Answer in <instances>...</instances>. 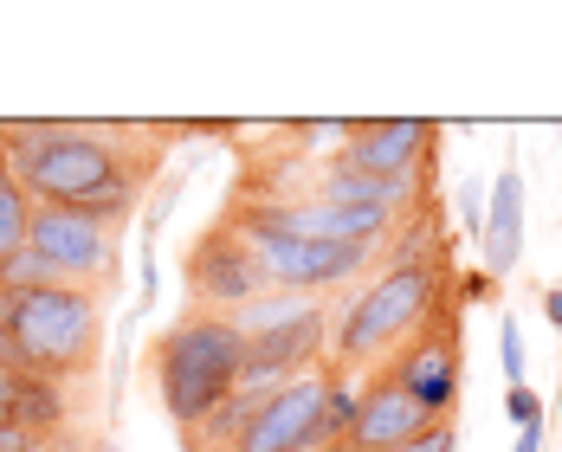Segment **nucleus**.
Returning <instances> with one entry per match:
<instances>
[{
    "mask_svg": "<svg viewBox=\"0 0 562 452\" xmlns=\"http://www.w3.org/2000/svg\"><path fill=\"white\" fill-rule=\"evenodd\" d=\"M459 355H465L459 317H452V304H440L414 337L401 342V355H389L382 369H389L394 388H407L434 420H452V400H459V382H465V362Z\"/></svg>",
    "mask_w": 562,
    "mask_h": 452,
    "instance_id": "423d86ee",
    "label": "nucleus"
},
{
    "mask_svg": "<svg viewBox=\"0 0 562 452\" xmlns=\"http://www.w3.org/2000/svg\"><path fill=\"white\" fill-rule=\"evenodd\" d=\"M427 427H434V414L407 395V388H394L389 369H375V375L362 382L356 427H349V440H337V447H349V452H394V447H407L414 433H427Z\"/></svg>",
    "mask_w": 562,
    "mask_h": 452,
    "instance_id": "f8f14e48",
    "label": "nucleus"
},
{
    "mask_svg": "<svg viewBox=\"0 0 562 452\" xmlns=\"http://www.w3.org/2000/svg\"><path fill=\"white\" fill-rule=\"evenodd\" d=\"M26 226H33V194L13 181V169L0 162V259L26 252Z\"/></svg>",
    "mask_w": 562,
    "mask_h": 452,
    "instance_id": "dca6fc26",
    "label": "nucleus"
},
{
    "mask_svg": "<svg viewBox=\"0 0 562 452\" xmlns=\"http://www.w3.org/2000/svg\"><path fill=\"white\" fill-rule=\"evenodd\" d=\"M440 304L447 297H440V265L434 259H394L356 304L337 310V349H330V362L356 369V362L382 355L394 342H407Z\"/></svg>",
    "mask_w": 562,
    "mask_h": 452,
    "instance_id": "20e7f679",
    "label": "nucleus"
},
{
    "mask_svg": "<svg viewBox=\"0 0 562 452\" xmlns=\"http://www.w3.org/2000/svg\"><path fill=\"white\" fill-rule=\"evenodd\" d=\"M330 382H337V362H324V369L272 388L239 452H324V400H330Z\"/></svg>",
    "mask_w": 562,
    "mask_h": 452,
    "instance_id": "1a4fd4ad",
    "label": "nucleus"
},
{
    "mask_svg": "<svg viewBox=\"0 0 562 452\" xmlns=\"http://www.w3.org/2000/svg\"><path fill=\"white\" fill-rule=\"evenodd\" d=\"M259 407H266V395L233 388L207 420L181 427V447H188V452H239V447H246V433H252V420H259Z\"/></svg>",
    "mask_w": 562,
    "mask_h": 452,
    "instance_id": "2eb2a0df",
    "label": "nucleus"
},
{
    "mask_svg": "<svg viewBox=\"0 0 562 452\" xmlns=\"http://www.w3.org/2000/svg\"><path fill=\"white\" fill-rule=\"evenodd\" d=\"M58 284V272L26 246V252H13V259H0V291L7 297H33V291H53Z\"/></svg>",
    "mask_w": 562,
    "mask_h": 452,
    "instance_id": "f3484780",
    "label": "nucleus"
},
{
    "mask_svg": "<svg viewBox=\"0 0 562 452\" xmlns=\"http://www.w3.org/2000/svg\"><path fill=\"white\" fill-rule=\"evenodd\" d=\"M505 420L524 433V427H543V400L530 395V388H505Z\"/></svg>",
    "mask_w": 562,
    "mask_h": 452,
    "instance_id": "6ab92c4d",
    "label": "nucleus"
},
{
    "mask_svg": "<svg viewBox=\"0 0 562 452\" xmlns=\"http://www.w3.org/2000/svg\"><path fill=\"white\" fill-rule=\"evenodd\" d=\"M459 214H465V226L485 239V188H479V181H465V188H459Z\"/></svg>",
    "mask_w": 562,
    "mask_h": 452,
    "instance_id": "412c9836",
    "label": "nucleus"
},
{
    "mask_svg": "<svg viewBox=\"0 0 562 452\" xmlns=\"http://www.w3.org/2000/svg\"><path fill=\"white\" fill-rule=\"evenodd\" d=\"M181 279L194 291V310H221V317H239L246 304H259L272 291L266 284V265H259V246L226 221V214L207 233H194V246L181 259Z\"/></svg>",
    "mask_w": 562,
    "mask_h": 452,
    "instance_id": "39448f33",
    "label": "nucleus"
},
{
    "mask_svg": "<svg viewBox=\"0 0 562 452\" xmlns=\"http://www.w3.org/2000/svg\"><path fill=\"white\" fill-rule=\"evenodd\" d=\"M0 420L26 427L33 440H65V427H71V388L40 382V375H13V382H7V407H0Z\"/></svg>",
    "mask_w": 562,
    "mask_h": 452,
    "instance_id": "4468645a",
    "label": "nucleus"
},
{
    "mask_svg": "<svg viewBox=\"0 0 562 452\" xmlns=\"http://www.w3.org/2000/svg\"><path fill=\"white\" fill-rule=\"evenodd\" d=\"M40 440L26 433V427H13V420H0V452H33Z\"/></svg>",
    "mask_w": 562,
    "mask_h": 452,
    "instance_id": "4be33fe9",
    "label": "nucleus"
},
{
    "mask_svg": "<svg viewBox=\"0 0 562 452\" xmlns=\"http://www.w3.org/2000/svg\"><path fill=\"white\" fill-rule=\"evenodd\" d=\"M0 162L33 194V207H85L111 188H143L156 169V136L91 129V123H0Z\"/></svg>",
    "mask_w": 562,
    "mask_h": 452,
    "instance_id": "f257e3e1",
    "label": "nucleus"
},
{
    "mask_svg": "<svg viewBox=\"0 0 562 452\" xmlns=\"http://www.w3.org/2000/svg\"><path fill=\"white\" fill-rule=\"evenodd\" d=\"M375 246H337V239H266L259 246V265H266V284L272 291H330V284H349L362 265H369Z\"/></svg>",
    "mask_w": 562,
    "mask_h": 452,
    "instance_id": "9b49d317",
    "label": "nucleus"
},
{
    "mask_svg": "<svg viewBox=\"0 0 562 452\" xmlns=\"http://www.w3.org/2000/svg\"><path fill=\"white\" fill-rule=\"evenodd\" d=\"M434 123H407V116H362L342 123V149L337 162L375 181H420V169L434 162Z\"/></svg>",
    "mask_w": 562,
    "mask_h": 452,
    "instance_id": "9d476101",
    "label": "nucleus"
},
{
    "mask_svg": "<svg viewBox=\"0 0 562 452\" xmlns=\"http://www.w3.org/2000/svg\"><path fill=\"white\" fill-rule=\"evenodd\" d=\"M498 362H505V388H524V330H517V317L498 324Z\"/></svg>",
    "mask_w": 562,
    "mask_h": 452,
    "instance_id": "a211bd4d",
    "label": "nucleus"
},
{
    "mask_svg": "<svg viewBox=\"0 0 562 452\" xmlns=\"http://www.w3.org/2000/svg\"><path fill=\"white\" fill-rule=\"evenodd\" d=\"M479 252H485V272H492V279L517 272V259H524V174H517V169H505L498 181H492Z\"/></svg>",
    "mask_w": 562,
    "mask_h": 452,
    "instance_id": "ddd939ff",
    "label": "nucleus"
},
{
    "mask_svg": "<svg viewBox=\"0 0 562 452\" xmlns=\"http://www.w3.org/2000/svg\"><path fill=\"white\" fill-rule=\"evenodd\" d=\"M26 246L58 272V284H78V291L104 297L116 279V233H104L98 221H85L71 207H33Z\"/></svg>",
    "mask_w": 562,
    "mask_h": 452,
    "instance_id": "6e6552de",
    "label": "nucleus"
},
{
    "mask_svg": "<svg viewBox=\"0 0 562 452\" xmlns=\"http://www.w3.org/2000/svg\"><path fill=\"white\" fill-rule=\"evenodd\" d=\"M510 452H543V427H524V433H517V447Z\"/></svg>",
    "mask_w": 562,
    "mask_h": 452,
    "instance_id": "393cba45",
    "label": "nucleus"
},
{
    "mask_svg": "<svg viewBox=\"0 0 562 452\" xmlns=\"http://www.w3.org/2000/svg\"><path fill=\"white\" fill-rule=\"evenodd\" d=\"M330 324H337V304H311L304 317H291V324H272V330H259V337H246V362H239V388L246 395H272L284 382H297V375H311V369H324L330 362Z\"/></svg>",
    "mask_w": 562,
    "mask_h": 452,
    "instance_id": "0eeeda50",
    "label": "nucleus"
},
{
    "mask_svg": "<svg viewBox=\"0 0 562 452\" xmlns=\"http://www.w3.org/2000/svg\"><path fill=\"white\" fill-rule=\"evenodd\" d=\"M543 317L562 330V284H550V291H543Z\"/></svg>",
    "mask_w": 562,
    "mask_h": 452,
    "instance_id": "b1692460",
    "label": "nucleus"
},
{
    "mask_svg": "<svg viewBox=\"0 0 562 452\" xmlns=\"http://www.w3.org/2000/svg\"><path fill=\"white\" fill-rule=\"evenodd\" d=\"M7 324H13L26 375L58 382V388L98 375V349H104V304H98V291L53 284V291H33V297H7Z\"/></svg>",
    "mask_w": 562,
    "mask_h": 452,
    "instance_id": "7ed1b4c3",
    "label": "nucleus"
},
{
    "mask_svg": "<svg viewBox=\"0 0 562 452\" xmlns=\"http://www.w3.org/2000/svg\"><path fill=\"white\" fill-rule=\"evenodd\" d=\"M239 362H246V330L239 317H221V310H181L149 342V375H156V395L175 427L207 420L239 388Z\"/></svg>",
    "mask_w": 562,
    "mask_h": 452,
    "instance_id": "f03ea898",
    "label": "nucleus"
},
{
    "mask_svg": "<svg viewBox=\"0 0 562 452\" xmlns=\"http://www.w3.org/2000/svg\"><path fill=\"white\" fill-rule=\"evenodd\" d=\"M394 452H459V433H452V420H434L427 433H414L407 447H394Z\"/></svg>",
    "mask_w": 562,
    "mask_h": 452,
    "instance_id": "aec40b11",
    "label": "nucleus"
},
{
    "mask_svg": "<svg viewBox=\"0 0 562 452\" xmlns=\"http://www.w3.org/2000/svg\"><path fill=\"white\" fill-rule=\"evenodd\" d=\"M492 272H472V279H459V297H492Z\"/></svg>",
    "mask_w": 562,
    "mask_h": 452,
    "instance_id": "5701e85b",
    "label": "nucleus"
},
{
    "mask_svg": "<svg viewBox=\"0 0 562 452\" xmlns=\"http://www.w3.org/2000/svg\"><path fill=\"white\" fill-rule=\"evenodd\" d=\"M33 452H85V447H78V440H40Z\"/></svg>",
    "mask_w": 562,
    "mask_h": 452,
    "instance_id": "a878e982",
    "label": "nucleus"
}]
</instances>
